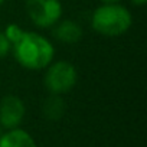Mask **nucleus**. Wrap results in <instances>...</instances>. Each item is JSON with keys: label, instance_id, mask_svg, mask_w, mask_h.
I'll return each instance as SVG.
<instances>
[{"label": "nucleus", "instance_id": "obj_1", "mask_svg": "<svg viewBox=\"0 0 147 147\" xmlns=\"http://www.w3.org/2000/svg\"><path fill=\"white\" fill-rule=\"evenodd\" d=\"M12 51L16 62L29 71L45 69L55 56L53 43L38 32L23 30L12 43Z\"/></svg>", "mask_w": 147, "mask_h": 147}, {"label": "nucleus", "instance_id": "obj_2", "mask_svg": "<svg viewBox=\"0 0 147 147\" xmlns=\"http://www.w3.org/2000/svg\"><path fill=\"white\" fill-rule=\"evenodd\" d=\"M131 25L133 15L121 3H102L91 16L92 29L107 38H118L127 33Z\"/></svg>", "mask_w": 147, "mask_h": 147}, {"label": "nucleus", "instance_id": "obj_3", "mask_svg": "<svg viewBox=\"0 0 147 147\" xmlns=\"http://www.w3.org/2000/svg\"><path fill=\"white\" fill-rule=\"evenodd\" d=\"M45 69L43 85L49 94L65 95L78 82V71L69 61H52Z\"/></svg>", "mask_w": 147, "mask_h": 147}, {"label": "nucleus", "instance_id": "obj_4", "mask_svg": "<svg viewBox=\"0 0 147 147\" xmlns=\"http://www.w3.org/2000/svg\"><path fill=\"white\" fill-rule=\"evenodd\" d=\"M26 13L35 26L51 29L62 18L61 0H26Z\"/></svg>", "mask_w": 147, "mask_h": 147}, {"label": "nucleus", "instance_id": "obj_5", "mask_svg": "<svg viewBox=\"0 0 147 147\" xmlns=\"http://www.w3.org/2000/svg\"><path fill=\"white\" fill-rule=\"evenodd\" d=\"M26 114V107L18 95H5L0 100V125L12 130L20 125Z\"/></svg>", "mask_w": 147, "mask_h": 147}, {"label": "nucleus", "instance_id": "obj_6", "mask_svg": "<svg viewBox=\"0 0 147 147\" xmlns=\"http://www.w3.org/2000/svg\"><path fill=\"white\" fill-rule=\"evenodd\" d=\"M52 35L62 43L75 45L82 39V28L74 19H59L52 26Z\"/></svg>", "mask_w": 147, "mask_h": 147}, {"label": "nucleus", "instance_id": "obj_7", "mask_svg": "<svg viewBox=\"0 0 147 147\" xmlns=\"http://www.w3.org/2000/svg\"><path fill=\"white\" fill-rule=\"evenodd\" d=\"M0 147H38L35 138L25 130L16 127L0 136Z\"/></svg>", "mask_w": 147, "mask_h": 147}, {"label": "nucleus", "instance_id": "obj_8", "mask_svg": "<svg viewBox=\"0 0 147 147\" xmlns=\"http://www.w3.org/2000/svg\"><path fill=\"white\" fill-rule=\"evenodd\" d=\"M65 108L66 105L62 95L49 94V97L42 101V114L48 120H59L63 115Z\"/></svg>", "mask_w": 147, "mask_h": 147}, {"label": "nucleus", "instance_id": "obj_9", "mask_svg": "<svg viewBox=\"0 0 147 147\" xmlns=\"http://www.w3.org/2000/svg\"><path fill=\"white\" fill-rule=\"evenodd\" d=\"M12 51V43L5 35V32H0V61L5 59L7 53Z\"/></svg>", "mask_w": 147, "mask_h": 147}, {"label": "nucleus", "instance_id": "obj_10", "mask_svg": "<svg viewBox=\"0 0 147 147\" xmlns=\"http://www.w3.org/2000/svg\"><path fill=\"white\" fill-rule=\"evenodd\" d=\"M23 30L20 29V26H18V25H15V23H12V25H9L7 28H6V30H5V35L7 36V39L10 40V43H13L19 36H20V33H22Z\"/></svg>", "mask_w": 147, "mask_h": 147}, {"label": "nucleus", "instance_id": "obj_11", "mask_svg": "<svg viewBox=\"0 0 147 147\" xmlns=\"http://www.w3.org/2000/svg\"><path fill=\"white\" fill-rule=\"evenodd\" d=\"M130 2L134 5V6H144L147 3V0H130Z\"/></svg>", "mask_w": 147, "mask_h": 147}, {"label": "nucleus", "instance_id": "obj_12", "mask_svg": "<svg viewBox=\"0 0 147 147\" xmlns=\"http://www.w3.org/2000/svg\"><path fill=\"white\" fill-rule=\"evenodd\" d=\"M101 3H120L121 0H100Z\"/></svg>", "mask_w": 147, "mask_h": 147}, {"label": "nucleus", "instance_id": "obj_13", "mask_svg": "<svg viewBox=\"0 0 147 147\" xmlns=\"http://www.w3.org/2000/svg\"><path fill=\"white\" fill-rule=\"evenodd\" d=\"M2 133H3V127L0 125V136H2Z\"/></svg>", "mask_w": 147, "mask_h": 147}, {"label": "nucleus", "instance_id": "obj_14", "mask_svg": "<svg viewBox=\"0 0 147 147\" xmlns=\"http://www.w3.org/2000/svg\"><path fill=\"white\" fill-rule=\"evenodd\" d=\"M3 3H5V0H0V6H2Z\"/></svg>", "mask_w": 147, "mask_h": 147}]
</instances>
